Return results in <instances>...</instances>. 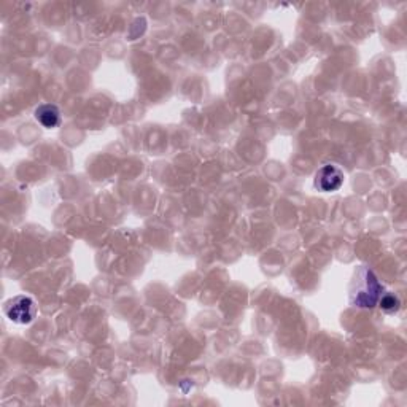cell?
Returning a JSON list of instances; mask_svg holds the SVG:
<instances>
[{
	"label": "cell",
	"instance_id": "1",
	"mask_svg": "<svg viewBox=\"0 0 407 407\" xmlns=\"http://www.w3.org/2000/svg\"><path fill=\"white\" fill-rule=\"evenodd\" d=\"M5 315L11 320L13 323L18 325H28L37 315V305L36 301L29 296H15L10 299L4 307Z\"/></svg>",
	"mask_w": 407,
	"mask_h": 407
},
{
	"label": "cell",
	"instance_id": "2",
	"mask_svg": "<svg viewBox=\"0 0 407 407\" xmlns=\"http://www.w3.org/2000/svg\"><path fill=\"white\" fill-rule=\"evenodd\" d=\"M364 290L358 291L357 296L353 298V303L358 307H364V309H371L376 304L380 296H382V285L377 282L376 276L371 271H364Z\"/></svg>",
	"mask_w": 407,
	"mask_h": 407
},
{
	"label": "cell",
	"instance_id": "3",
	"mask_svg": "<svg viewBox=\"0 0 407 407\" xmlns=\"http://www.w3.org/2000/svg\"><path fill=\"white\" fill-rule=\"evenodd\" d=\"M344 183V173L332 164H326L317 172L315 186L323 192H331L339 190Z\"/></svg>",
	"mask_w": 407,
	"mask_h": 407
},
{
	"label": "cell",
	"instance_id": "4",
	"mask_svg": "<svg viewBox=\"0 0 407 407\" xmlns=\"http://www.w3.org/2000/svg\"><path fill=\"white\" fill-rule=\"evenodd\" d=\"M36 118L37 121L43 126V128H56V126L61 123V113H59V109L56 105L51 104H45L40 105L36 110Z\"/></svg>",
	"mask_w": 407,
	"mask_h": 407
},
{
	"label": "cell",
	"instance_id": "5",
	"mask_svg": "<svg viewBox=\"0 0 407 407\" xmlns=\"http://www.w3.org/2000/svg\"><path fill=\"white\" fill-rule=\"evenodd\" d=\"M399 305H401L399 299L395 295H390V293L389 295L382 296V299H380V307H382V309L389 313L396 312L399 309Z\"/></svg>",
	"mask_w": 407,
	"mask_h": 407
}]
</instances>
